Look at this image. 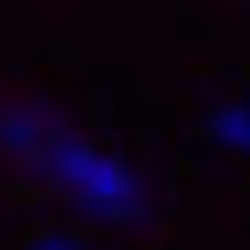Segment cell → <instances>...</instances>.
Instances as JSON below:
<instances>
[{"label":"cell","mask_w":250,"mask_h":250,"mask_svg":"<svg viewBox=\"0 0 250 250\" xmlns=\"http://www.w3.org/2000/svg\"><path fill=\"white\" fill-rule=\"evenodd\" d=\"M0 153H8L17 169H33V178L49 186L65 210H81L89 226H146L153 218L146 178H137L121 153L73 137L65 121L41 113V105H0Z\"/></svg>","instance_id":"6da1fadb"},{"label":"cell","mask_w":250,"mask_h":250,"mask_svg":"<svg viewBox=\"0 0 250 250\" xmlns=\"http://www.w3.org/2000/svg\"><path fill=\"white\" fill-rule=\"evenodd\" d=\"M210 146H226V153H250V97H234V105H210Z\"/></svg>","instance_id":"7a4b0ae2"},{"label":"cell","mask_w":250,"mask_h":250,"mask_svg":"<svg viewBox=\"0 0 250 250\" xmlns=\"http://www.w3.org/2000/svg\"><path fill=\"white\" fill-rule=\"evenodd\" d=\"M33 250H89L81 234H33Z\"/></svg>","instance_id":"3957f363"}]
</instances>
